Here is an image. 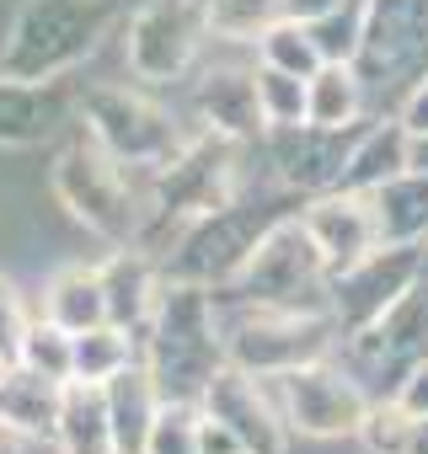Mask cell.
<instances>
[{"instance_id":"12","label":"cell","mask_w":428,"mask_h":454,"mask_svg":"<svg viewBox=\"0 0 428 454\" xmlns=\"http://www.w3.org/2000/svg\"><path fill=\"white\" fill-rule=\"evenodd\" d=\"M198 406L209 417H226L247 438L252 454H289V427H284V417H279V406H273V395H268V385L258 374H247L236 364L214 369V380L203 385Z\"/></svg>"},{"instance_id":"8","label":"cell","mask_w":428,"mask_h":454,"mask_svg":"<svg viewBox=\"0 0 428 454\" xmlns=\"http://www.w3.org/2000/svg\"><path fill=\"white\" fill-rule=\"evenodd\" d=\"M203 12L198 0H145L123 17V70L139 86H177L198 70Z\"/></svg>"},{"instance_id":"9","label":"cell","mask_w":428,"mask_h":454,"mask_svg":"<svg viewBox=\"0 0 428 454\" xmlns=\"http://www.w3.org/2000/svg\"><path fill=\"white\" fill-rule=\"evenodd\" d=\"M423 278V247H401L385 241L380 252H369L364 262L332 273V326L348 337L369 321H380L412 284Z\"/></svg>"},{"instance_id":"25","label":"cell","mask_w":428,"mask_h":454,"mask_svg":"<svg viewBox=\"0 0 428 454\" xmlns=\"http://www.w3.org/2000/svg\"><path fill=\"white\" fill-rule=\"evenodd\" d=\"M359 449L364 454H412V438H417V417L396 401V395H369L359 427H353Z\"/></svg>"},{"instance_id":"13","label":"cell","mask_w":428,"mask_h":454,"mask_svg":"<svg viewBox=\"0 0 428 454\" xmlns=\"http://www.w3.org/2000/svg\"><path fill=\"white\" fill-rule=\"evenodd\" d=\"M252 65H203L198 70V81H193V118H198L203 134H220V139H236V145L263 139Z\"/></svg>"},{"instance_id":"4","label":"cell","mask_w":428,"mask_h":454,"mask_svg":"<svg viewBox=\"0 0 428 454\" xmlns=\"http://www.w3.org/2000/svg\"><path fill=\"white\" fill-rule=\"evenodd\" d=\"M75 123L97 150H107L118 166H134V171L166 166L198 134V129H182V118L161 97H150V86H139V81H129V86L123 81H97V86H86L75 97Z\"/></svg>"},{"instance_id":"35","label":"cell","mask_w":428,"mask_h":454,"mask_svg":"<svg viewBox=\"0 0 428 454\" xmlns=\"http://www.w3.org/2000/svg\"><path fill=\"white\" fill-rule=\"evenodd\" d=\"M33 449H38V438H28L17 422L0 417V454H33Z\"/></svg>"},{"instance_id":"29","label":"cell","mask_w":428,"mask_h":454,"mask_svg":"<svg viewBox=\"0 0 428 454\" xmlns=\"http://www.w3.org/2000/svg\"><path fill=\"white\" fill-rule=\"evenodd\" d=\"M17 364H28V369H38V374H49V380H65V385H70V332L54 326L44 310H33L28 332H22Z\"/></svg>"},{"instance_id":"33","label":"cell","mask_w":428,"mask_h":454,"mask_svg":"<svg viewBox=\"0 0 428 454\" xmlns=\"http://www.w3.org/2000/svg\"><path fill=\"white\" fill-rule=\"evenodd\" d=\"M396 123L412 134V139H428V70L407 86V97H401V113H396Z\"/></svg>"},{"instance_id":"22","label":"cell","mask_w":428,"mask_h":454,"mask_svg":"<svg viewBox=\"0 0 428 454\" xmlns=\"http://www.w3.org/2000/svg\"><path fill=\"white\" fill-rule=\"evenodd\" d=\"M364 107H369V91L353 65H321L305 81V123L316 129H359Z\"/></svg>"},{"instance_id":"27","label":"cell","mask_w":428,"mask_h":454,"mask_svg":"<svg viewBox=\"0 0 428 454\" xmlns=\"http://www.w3.org/2000/svg\"><path fill=\"white\" fill-rule=\"evenodd\" d=\"M252 91H258L263 134L305 123V75H289V70H273V65H252Z\"/></svg>"},{"instance_id":"21","label":"cell","mask_w":428,"mask_h":454,"mask_svg":"<svg viewBox=\"0 0 428 454\" xmlns=\"http://www.w3.org/2000/svg\"><path fill=\"white\" fill-rule=\"evenodd\" d=\"M369 198H375V219H380V241H401V247L428 241V171L407 166Z\"/></svg>"},{"instance_id":"34","label":"cell","mask_w":428,"mask_h":454,"mask_svg":"<svg viewBox=\"0 0 428 454\" xmlns=\"http://www.w3.org/2000/svg\"><path fill=\"white\" fill-rule=\"evenodd\" d=\"M396 401L412 411V417H428V353L401 374V385H396Z\"/></svg>"},{"instance_id":"19","label":"cell","mask_w":428,"mask_h":454,"mask_svg":"<svg viewBox=\"0 0 428 454\" xmlns=\"http://www.w3.org/2000/svg\"><path fill=\"white\" fill-rule=\"evenodd\" d=\"M33 310H44V316H49L54 326H65L70 337L86 332V326H102V321H107V300H102V278H97V268H86V262H65V268H54V273L44 278Z\"/></svg>"},{"instance_id":"30","label":"cell","mask_w":428,"mask_h":454,"mask_svg":"<svg viewBox=\"0 0 428 454\" xmlns=\"http://www.w3.org/2000/svg\"><path fill=\"white\" fill-rule=\"evenodd\" d=\"M198 417H203L198 401H171V395H161V411H155V422H150L145 454H198Z\"/></svg>"},{"instance_id":"3","label":"cell","mask_w":428,"mask_h":454,"mask_svg":"<svg viewBox=\"0 0 428 454\" xmlns=\"http://www.w3.org/2000/svg\"><path fill=\"white\" fill-rule=\"evenodd\" d=\"M150 176L155 171L118 166L107 150H97L81 134L75 145H65L54 155L49 192L86 236H97L107 247H139L145 224H150Z\"/></svg>"},{"instance_id":"6","label":"cell","mask_w":428,"mask_h":454,"mask_svg":"<svg viewBox=\"0 0 428 454\" xmlns=\"http://www.w3.org/2000/svg\"><path fill=\"white\" fill-rule=\"evenodd\" d=\"M289 208H279L263 187L252 192H236L226 208H214V214H198V219H187L182 231H177V241L166 247V257H161V273L166 278H187V284H226V278H236V268L247 262V252L258 247V236L268 231L273 219H284Z\"/></svg>"},{"instance_id":"23","label":"cell","mask_w":428,"mask_h":454,"mask_svg":"<svg viewBox=\"0 0 428 454\" xmlns=\"http://www.w3.org/2000/svg\"><path fill=\"white\" fill-rule=\"evenodd\" d=\"M129 364H139V337L113 326V321L86 326V332L70 337V380H81V385H107Z\"/></svg>"},{"instance_id":"10","label":"cell","mask_w":428,"mask_h":454,"mask_svg":"<svg viewBox=\"0 0 428 454\" xmlns=\"http://www.w3.org/2000/svg\"><path fill=\"white\" fill-rule=\"evenodd\" d=\"M353 134L359 129H316V123H300V129H268L258 139V155L268 160V176L300 198H316V192H332L343 182V160L353 150Z\"/></svg>"},{"instance_id":"14","label":"cell","mask_w":428,"mask_h":454,"mask_svg":"<svg viewBox=\"0 0 428 454\" xmlns=\"http://www.w3.org/2000/svg\"><path fill=\"white\" fill-rule=\"evenodd\" d=\"M97 278H102V300H107V321L123 326V332H139L155 310V294L166 284L161 262L145 252V247H113L102 262H97Z\"/></svg>"},{"instance_id":"26","label":"cell","mask_w":428,"mask_h":454,"mask_svg":"<svg viewBox=\"0 0 428 454\" xmlns=\"http://www.w3.org/2000/svg\"><path fill=\"white\" fill-rule=\"evenodd\" d=\"M258 65H273V70H289V75H316L327 59H321V49H316V38H311V27L300 22V17H279L263 38H258Z\"/></svg>"},{"instance_id":"17","label":"cell","mask_w":428,"mask_h":454,"mask_svg":"<svg viewBox=\"0 0 428 454\" xmlns=\"http://www.w3.org/2000/svg\"><path fill=\"white\" fill-rule=\"evenodd\" d=\"M407 166H412V134H407L401 123H359L337 187H348V192H375V187H385L391 176H401Z\"/></svg>"},{"instance_id":"7","label":"cell","mask_w":428,"mask_h":454,"mask_svg":"<svg viewBox=\"0 0 428 454\" xmlns=\"http://www.w3.org/2000/svg\"><path fill=\"white\" fill-rule=\"evenodd\" d=\"M289 438H311V443H332V438H353L364 406H369V390L343 369V358H311L300 369H284V374H263Z\"/></svg>"},{"instance_id":"2","label":"cell","mask_w":428,"mask_h":454,"mask_svg":"<svg viewBox=\"0 0 428 454\" xmlns=\"http://www.w3.org/2000/svg\"><path fill=\"white\" fill-rule=\"evenodd\" d=\"M134 337H139V364L171 401H198L214 369H226V337H220V321H214L209 284L166 278L150 321Z\"/></svg>"},{"instance_id":"20","label":"cell","mask_w":428,"mask_h":454,"mask_svg":"<svg viewBox=\"0 0 428 454\" xmlns=\"http://www.w3.org/2000/svg\"><path fill=\"white\" fill-rule=\"evenodd\" d=\"M49 449L54 454H118L113 449V422H107L102 385H81V380L65 385V406H59Z\"/></svg>"},{"instance_id":"1","label":"cell","mask_w":428,"mask_h":454,"mask_svg":"<svg viewBox=\"0 0 428 454\" xmlns=\"http://www.w3.org/2000/svg\"><path fill=\"white\" fill-rule=\"evenodd\" d=\"M123 27V0H17L0 27V75L54 86Z\"/></svg>"},{"instance_id":"28","label":"cell","mask_w":428,"mask_h":454,"mask_svg":"<svg viewBox=\"0 0 428 454\" xmlns=\"http://www.w3.org/2000/svg\"><path fill=\"white\" fill-rule=\"evenodd\" d=\"M364 22H369V0H337L332 12L311 17L305 27H311V38H316L327 65H353V54L364 43Z\"/></svg>"},{"instance_id":"32","label":"cell","mask_w":428,"mask_h":454,"mask_svg":"<svg viewBox=\"0 0 428 454\" xmlns=\"http://www.w3.org/2000/svg\"><path fill=\"white\" fill-rule=\"evenodd\" d=\"M198 454H252L247 449V438L226 422V417H198Z\"/></svg>"},{"instance_id":"36","label":"cell","mask_w":428,"mask_h":454,"mask_svg":"<svg viewBox=\"0 0 428 454\" xmlns=\"http://www.w3.org/2000/svg\"><path fill=\"white\" fill-rule=\"evenodd\" d=\"M337 0H284V17H300V22H311V17H321V12H332Z\"/></svg>"},{"instance_id":"15","label":"cell","mask_w":428,"mask_h":454,"mask_svg":"<svg viewBox=\"0 0 428 454\" xmlns=\"http://www.w3.org/2000/svg\"><path fill=\"white\" fill-rule=\"evenodd\" d=\"M54 86H22L0 75V150H33L65 123V113H75V102H65Z\"/></svg>"},{"instance_id":"5","label":"cell","mask_w":428,"mask_h":454,"mask_svg":"<svg viewBox=\"0 0 428 454\" xmlns=\"http://www.w3.org/2000/svg\"><path fill=\"white\" fill-rule=\"evenodd\" d=\"M247 305L263 310H295V316H332V273L316 252V241L305 236L300 214L273 219L258 236V247L247 252V262L236 268V278L214 284Z\"/></svg>"},{"instance_id":"24","label":"cell","mask_w":428,"mask_h":454,"mask_svg":"<svg viewBox=\"0 0 428 454\" xmlns=\"http://www.w3.org/2000/svg\"><path fill=\"white\" fill-rule=\"evenodd\" d=\"M203 38L226 49H258V38L284 17V0H198Z\"/></svg>"},{"instance_id":"16","label":"cell","mask_w":428,"mask_h":454,"mask_svg":"<svg viewBox=\"0 0 428 454\" xmlns=\"http://www.w3.org/2000/svg\"><path fill=\"white\" fill-rule=\"evenodd\" d=\"M59 406H65V380H49V374H38V369H28V364L0 369V417L17 422L28 438L54 443Z\"/></svg>"},{"instance_id":"31","label":"cell","mask_w":428,"mask_h":454,"mask_svg":"<svg viewBox=\"0 0 428 454\" xmlns=\"http://www.w3.org/2000/svg\"><path fill=\"white\" fill-rule=\"evenodd\" d=\"M28 321H33V305H28V294H22L17 273L0 268V369H12V364H17Z\"/></svg>"},{"instance_id":"11","label":"cell","mask_w":428,"mask_h":454,"mask_svg":"<svg viewBox=\"0 0 428 454\" xmlns=\"http://www.w3.org/2000/svg\"><path fill=\"white\" fill-rule=\"evenodd\" d=\"M300 224H305V236L316 241L327 273H343V268H353V262H364L369 252L385 247L369 192H348V187L316 192L311 203H300Z\"/></svg>"},{"instance_id":"18","label":"cell","mask_w":428,"mask_h":454,"mask_svg":"<svg viewBox=\"0 0 428 454\" xmlns=\"http://www.w3.org/2000/svg\"><path fill=\"white\" fill-rule=\"evenodd\" d=\"M102 401H107V422H113V449L118 454H145L150 422L161 411V385L150 380V369L129 364L123 374H113L102 385Z\"/></svg>"}]
</instances>
